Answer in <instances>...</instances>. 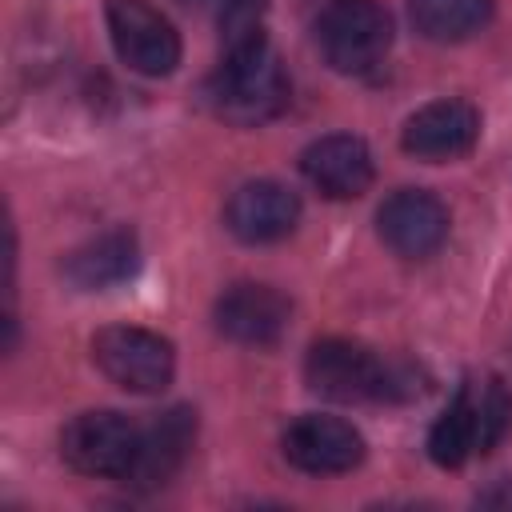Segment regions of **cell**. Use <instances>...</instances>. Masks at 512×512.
I'll return each instance as SVG.
<instances>
[{"label":"cell","instance_id":"cell-1","mask_svg":"<svg viewBox=\"0 0 512 512\" xmlns=\"http://www.w3.org/2000/svg\"><path fill=\"white\" fill-rule=\"evenodd\" d=\"M212 112L236 128H256L288 108V72L264 32L232 40L204 88Z\"/></svg>","mask_w":512,"mask_h":512},{"label":"cell","instance_id":"cell-2","mask_svg":"<svg viewBox=\"0 0 512 512\" xmlns=\"http://www.w3.org/2000/svg\"><path fill=\"white\" fill-rule=\"evenodd\" d=\"M304 380L312 392L340 400V404H372L392 400L404 380L392 372L388 360H380L372 348L352 340H320L304 356Z\"/></svg>","mask_w":512,"mask_h":512},{"label":"cell","instance_id":"cell-3","mask_svg":"<svg viewBox=\"0 0 512 512\" xmlns=\"http://www.w3.org/2000/svg\"><path fill=\"white\" fill-rule=\"evenodd\" d=\"M316 44L336 72L364 76L392 48V16L380 0H328L316 20Z\"/></svg>","mask_w":512,"mask_h":512},{"label":"cell","instance_id":"cell-4","mask_svg":"<svg viewBox=\"0 0 512 512\" xmlns=\"http://www.w3.org/2000/svg\"><path fill=\"white\" fill-rule=\"evenodd\" d=\"M140 444H144V428H136L128 416L112 408L80 412L60 432L64 464L96 480H128L140 460Z\"/></svg>","mask_w":512,"mask_h":512},{"label":"cell","instance_id":"cell-5","mask_svg":"<svg viewBox=\"0 0 512 512\" xmlns=\"http://www.w3.org/2000/svg\"><path fill=\"white\" fill-rule=\"evenodd\" d=\"M92 360L96 368L120 384L124 392H164L176 376V352L160 332L136 328V324H108L92 336Z\"/></svg>","mask_w":512,"mask_h":512},{"label":"cell","instance_id":"cell-6","mask_svg":"<svg viewBox=\"0 0 512 512\" xmlns=\"http://www.w3.org/2000/svg\"><path fill=\"white\" fill-rule=\"evenodd\" d=\"M108 36L116 56L140 76H168L180 64V32L148 0H108Z\"/></svg>","mask_w":512,"mask_h":512},{"label":"cell","instance_id":"cell-7","mask_svg":"<svg viewBox=\"0 0 512 512\" xmlns=\"http://www.w3.org/2000/svg\"><path fill=\"white\" fill-rule=\"evenodd\" d=\"M280 452L292 468L308 476H336V472H352L364 460V436L340 416L304 412L284 428Z\"/></svg>","mask_w":512,"mask_h":512},{"label":"cell","instance_id":"cell-8","mask_svg":"<svg viewBox=\"0 0 512 512\" xmlns=\"http://www.w3.org/2000/svg\"><path fill=\"white\" fill-rule=\"evenodd\" d=\"M376 228H380V240L396 256L424 260L448 240V208L440 204V196H432L424 188H396L380 204Z\"/></svg>","mask_w":512,"mask_h":512},{"label":"cell","instance_id":"cell-9","mask_svg":"<svg viewBox=\"0 0 512 512\" xmlns=\"http://www.w3.org/2000/svg\"><path fill=\"white\" fill-rule=\"evenodd\" d=\"M300 172L328 200H356L376 180V164H372L368 144L360 136H348V132H332V136L312 140L300 152Z\"/></svg>","mask_w":512,"mask_h":512},{"label":"cell","instance_id":"cell-10","mask_svg":"<svg viewBox=\"0 0 512 512\" xmlns=\"http://www.w3.org/2000/svg\"><path fill=\"white\" fill-rule=\"evenodd\" d=\"M288 300L272 288V284H232L220 292L216 308H212V320L220 328V336L236 340V344H248V348H268L284 336L288 328Z\"/></svg>","mask_w":512,"mask_h":512},{"label":"cell","instance_id":"cell-11","mask_svg":"<svg viewBox=\"0 0 512 512\" xmlns=\"http://www.w3.org/2000/svg\"><path fill=\"white\" fill-rule=\"evenodd\" d=\"M480 140V112L468 100H432L420 112L408 116L404 124V152L420 156V160H460L476 148Z\"/></svg>","mask_w":512,"mask_h":512},{"label":"cell","instance_id":"cell-12","mask_svg":"<svg viewBox=\"0 0 512 512\" xmlns=\"http://www.w3.org/2000/svg\"><path fill=\"white\" fill-rule=\"evenodd\" d=\"M300 220V196L276 180H248L224 204V224L244 244L284 240Z\"/></svg>","mask_w":512,"mask_h":512},{"label":"cell","instance_id":"cell-13","mask_svg":"<svg viewBox=\"0 0 512 512\" xmlns=\"http://www.w3.org/2000/svg\"><path fill=\"white\" fill-rule=\"evenodd\" d=\"M140 268V244L128 228H112L92 236L88 244L72 248L64 256V276L68 284H76L80 292H104L116 288L124 280H132Z\"/></svg>","mask_w":512,"mask_h":512},{"label":"cell","instance_id":"cell-14","mask_svg":"<svg viewBox=\"0 0 512 512\" xmlns=\"http://www.w3.org/2000/svg\"><path fill=\"white\" fill-rule=\"evenodd\" d=\"M192 436H196V412H188V408L164 412L152 428H144L140 460H136L128 480L136 488H160L164 480H172L176 468L184 464L188 448H192Z\"/></svg>","mask_w":512,"mask_h":512},{"label":"cell","instance_id":"cell-15","mask_svg":"<svg viewBox=\"0 0 512 512\" xmlns=\"http://www.w3.org/2000/svg\"><path fill=\"white\" fill-rule=\"evenodd\" d=\"M484 452V432H480V388L476 384H460L456 396L448 400V408L440 412V420L428 432V456L440 468H460L468 456Z\"/></svg>","mask_w":512,"mask_h":512},{"label":"cell","instance_id":"cell-16","mask_svg":"<svg viewBox=\"0 0 512 512\" xmlns=\"http://www.w3.org/2000/svg\"><path fill=\"white\" fill-rule=\"evenodd\" d=\"M408 16L420 36L436 44H460L492 20V0H408Z\"/></svg>","mask_w":512,"mask_h":512},{"label":"cell","instance_id":"cell-17","mask_svg":"<svg viewBox=\"0 0 512 512\" xmlns=\"http://www.w3.org/2000/svg\"><path fill=\"white\" fill-rule=\"evenodd\" d=\"M480 388V432H484V452H492L504 432L512 428V396L508 388L492 376L488 384H476Z\"/></svg>","mask_w":512,"mask_h":512},{"label":"cell","instance_id":"cell-18","mask_svg":"<svg viewBox=\"0 0 512 512\" xmlns=\"http://www.w3.org/2000/svg\"><path fill=\"white\" fill-rule=\"evenodd\" d=\"M208 4H216V12H220V28H224L228 44L260 32L264 0H208Z\"/></svg>","mask_w":512,"mask_h":512},{"label":"cell","instance_id":"cell-19","mask_svg":"<svg viewBox=\"0 0 512 512\" xmlns=\"http://www.w3.org/2000/svg\"><path fill=\"white\" fill-rule=\"evenodd\" d=\"M480 504H492V508H512V484L504 480L500 488H492V492H484V496H480Z\"/></svg>","mask_w":512,"mask_h":512}]
</instances>
